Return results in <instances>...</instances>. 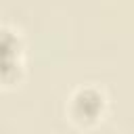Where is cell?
Here are the masks:
<instances>
[{
    "label": "cell",
    "mask_w": 134,
    "mask_h": 134,
    "mask_svg": "<svg viewBox=\"0 0 134 134\" xmlns=\"http://www.w3.org/2000/svg\"><path fill=\"white\" fill-rule=\"evenodd\" d=\"M107 111V96L100 88L92 84L77 86L67 100V117L77 128H94Z\"/></svg>",
    "instance_id": "6da1fadb"
},
{
    "label": "cell",
    "mask_w": 134,
    "mask_h": 134,
    "mask_svg": "<svg viewBox=\"0 0 134 134\" xmlns=\"http://www.w3.org/2000/svg\"><path fill=\"white\" fill-rule=\"evenodd\" d=\"M23 52L25 44L21 34L10 25H0V88L21 84L25 73Z\"/></svg>",
    "instance_id": "7a4b0ae2"
}]
</instances>
